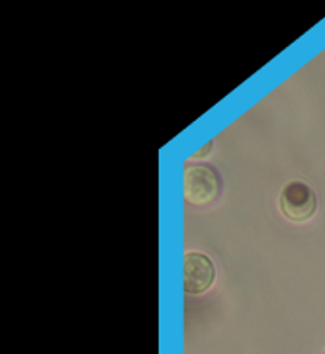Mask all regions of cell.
Instances as JSON below:
<instances>
[{
	"label": "cell",
	"mask_w": 325,
	"mask_h": 354,
	"mask_svg": "<svg viewBox=\"0 0 325 354\" xmlns=\"http://www.w3.org/2000/svg\"><path fill=\"white\" fill-rule=\"evenodd\" d=\"M279 207L284 219H288L292 223H306L314 217L317 209V198L308 184L294 180L282 188Z\"/></svg>",
	"instance_id": "cell-2"
},
{
	"label": "cell",
	"mask_w": 325,
	"mask_h": 354,
	"mask_svg": "<svg viewBox=\"0 0 325 354\" xmlns=\"http://www.w3.org/2000/svg\"><path fill=\"white\" fill-rule=\"evenodd\" d=\"M216 280V266L202 252H186L183 286L186 294H204Z\"/></svg>",
	"instance_id": "cell-3"
},
{
	"label": "cell",
	"mask_w": 325,
	"mask_h": 354,
	"mask_svg": "<svg viewBox=\"0 0 325 354\" xmlns=\"http://www.w3.org/2000/svg\"><path fill=\"white\" fill-rule=\"evenodd\" d=\"M185 200L192 206H206L220 194L218 172L208 165H188L183 178Z\"/></svg>",
	"instance_id": "cell-1"
}]
</instances>
